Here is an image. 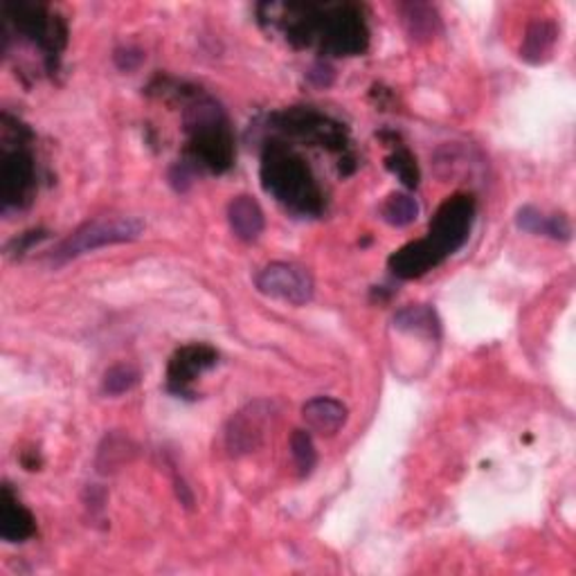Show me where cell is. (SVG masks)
<instances>
[{"instance_id":"6da1fadb","label":"cell","mask_w":576,"mask_h":576,"mask_svg":"<svg viewBox=\"0 0 576 576\" xmlns=\"http://www.w3.org/2000/svg\"><path fill=\"white\" fill-rule=\"evenodd\" d=\"M261 185L295 215L318 217L325 207L323 192L306 163L280 140H271L261 153Z\"/></svg>"},{"instance_id":"7a4b0ae2","label":"cell","mask_w":576,"mask_h":576,"mask_svg":"<svg viewBox=\"0 0 576 576\" xmlns=\"http://www.w3.org/2000/svg\"><path fill=\"white\" fill-rule=\"evenodd\" d=\"M185 131L189 135L187 153L200 167L221 174L235 161V138L226 113L209 97H196L185 111Z\"/></svg>"},{"instance_id":"3957f363","label":"cell","mask_w":576,"mask_h":576,"mask_svg":"<svg viewBox=\"0 0 576 576\" xmlns=\"http://www.w3.org/2000/svg\"><path fill=\"white\" fill-rule=\"evenodd\" d=\"M144 226L142 221L133 217H99L84 226H79L75 232H70L59 248L52 254L55 261H70L79 254H86L90 250L113 246V243H129L135 241L142 235Z\"/></svg>"},{"instance_id":"277c9868","label":"cell","mask_w":576,"mask_h":576,"mask_svg":"<svg viewBox=\"0 0 576 576\" xmlns=\"http://www.w3.org/2000/svg\"><path fill=\"white\" fill-rule=\"evenodd\" d=\"M316 43L327 55L354 57L368 50L370 32L356 6H325Z\"/></svg>"},{"instance_id":"5b68a950","label":"cell","mask_w":576,"mask_h":576,"mask_svg":"<svg viewBox=\"0 0 576 576\" xmlns=\"http://www.w3.org/2000/svg\"><path fill=\"white\" fill-rule=\"evenodd\" d=\"M476 219V200L468 194H455L446 198L435 213L428 230V241L446 259L457 252L474 228Z\"/></svg>"},{"instance_id":"8992f818","label":"cell","mask_w":576,"mask_h":576,"mask_svg":"<svg viewBox=\"0 0 576 576\" xmlns=\"http://www.w3.org/2000/svg\"><path fill=\"white\" fill-rule=\"evenodd\" d=\"M6 14L14 23L17 32L36 43L47 57H57L66 45V25L62 19L52 17L43 6L36 3H6Z\"/></svg>"},{"instance_id":"52a82bcc","label":"cell","mask_w":576,"mask_h":576,"mask_svg":"<svg viewBox=\"0 0 576 576\" xmlns=\"http://www.w3.org/2000/svg\"><path fill=\"white\" fill-rule=\"evenodd\" d=\"M273 122L282 133L306 140V142H316V144L334 149V151H340L347 146L345 129L318 111L289 109V111L278 113L273 118Z\"/></svg>"},{"instance_id":"ba28073f","label":"cell","mask_w":576,"mask_h":576,"mask_svg":"<svg viewBox=\"0 0 576 576\" xmlns=\"http://www.w3.org/2000/svg\"><path fill=\"white\" fill-rule=\"evenodd\" d=\"M275 414L273 401H252L241 407L228 424L226 431V446L228 450L239 457L248 455L259 448V444L267 437V428Z\"/></svg>"},{"instance_id":"9c48e42d","label":"cell","mask_w":576,"mask_h":576,"mask_svg":"<svg viewBox=\"0 0 576 576\" xmlns=\"http://www.w3.org/2000/svg\"><path fill=\"white\" fill-rule=\"evenodd\" d=\"M257 289L275 300L289 304H306L313 297V280L306 269L289 261H273L257 275Z\"/></svg>"},{"instance_id":"30bf717a","label":"cell","mask_w":576,"mask_h":576,"mask_svg":"<svg viewBox=\"0 0 576 576\" xmlns=\"http://www.w3.org/2000/svg\"><path fill=\"white\" fill-rule=\"evenodd\" d=\"M36 183V167L32 153L23 146H14L3 153L0 161V196L8 207H23L30 203Z\"/></svg>"},{"instance_id":"8fae6325","label":"cell","mask_w":576,"mask_h":576,"mask_svg":"<svg viewBox=\"0 0 576 576\" xmlns=\"http://www.w3.org/2000/svg\"><path fill=\"white\" fill-rule=\"evenodd\" d=\"M219 360V354L209 347V345H187L183 349H178L172 360H170V368H167V385L174 394L185 396L192 394V385L194 381L207 372L213 370Z\"/></svg>"},{"instance_id":"7c38bea8","label":"cell","mask_w":576,"mask_h":576,"mask_svg":"<svg viewBox=\"0 0 576 576\" xmlns=\"http://www.w3.org/2000/svg\"><path fill=\"white\" fill-rule=\"evenodd\" d=\"M444 261V257L433 248V243L424 237L405 243L392 257L388 259L390 271L401 280H416L426 275L428 271L437 269Z\"/></svg>"},{"instance_id":"4fadbf2b","label":"cell","mask_w":576,"mask_h":576,"mask_svg":"<svg viewBox=\"0 0 576 576\" xmlns=\"http://www.w3.org/2000/svg\"><path fill=\"white\" fill-rule=\"evenodd\" d=\"M36 532L34 515L21 504L12 487L6 485L0 491V536L8 543H23Z\"/></svg>"},{"instance_id":"5bb4252c","label":"cell","mask_w":576,"mask_h":576,"mask_svg":"<svg viewBox=\"0 0 576 576\" xmlns=\"http://www.w3.org/2000/svg\"><path fill=\"white\" fill-rule=\"evenodd\" d=\"M302 419L313 433L336 435L347 422V405L332 396H316L302 405Z\"/></svg>"},{"instance_id":"9a60e30c","label":"cell","mask_w":576,"mask_h":576,"mask_svg":"<svg viewBox=\"0 0 576 576\" xmlns=\"http://www.w3.org/2000/svg\"><path fill=\"white\" fill-rule=\"evenodd\" d=\"M228 221L237 239L241 241H257L264 232V213H261L259 203L252 196H237L228 205Z\"/></svg>"},{"instance_id":"2e32d148","label":"cell","mask_w":576,"mask_h":576,"mask_svg":"<svg viewBox=\"0 0 576 576\" xmlns=\"http://www.w3.org/2000/svg\"><path fill=\"white\" fill-rule=\"evenodd\" d=\"M515 221H518L520 230L532 232V235H547L552 239H563V241L569 239V232H572V228L563 215L547 217L541 213V209H536L532 205L518 209Z\"/></svg>"},{"instance_id":"e0dca14e","label":"cell","mask_w":576,"mask_h":576,"mask_svg":"<svg viewBox=\"0 0 576 576\" xmlns=\"http://www.w3.org/2000/svg\"><path fill=\"white\" fill-rule=\"evenodd\" d=\"M394 327L407 334H424V336H439V318L433 306L428 304H410L401 308L394 316Z\"/></svg>"},{"instance_id":"ac0fdd59","label":"cell","mask_w":576,"mask_h":576,"mask_svg":"<svg viewBox=\"0 0 576 576\" xmlns=\"http://www.w3.org/2000/svg\"><path fill=\"white\" fill-rule=\"evenodd\" d=\"M554 43H556V28L547 21H539L530 25L525 34V43L520 47V57L530 64H541L550 57Z\"/></svg>"},{"instance_id":"d6986e66","label":"cell","mask_w":576,"mask_h":576,"mask_svg":"<svg viewBox=\"0 0 576 576\" xmlns=\"http://www.w3.org/2000/svg\"><path fill=\"white\" fill-rule=\"evenodd\" d=\"M401 12H403V23L407 28V34L414 41H428L437 34L439 19L431 6L410 3V6H401Z\"/></svg>"},{"instance_id":"ffe728a7","label":"cell","mask_w":576,"mask_h":576,"mask_svg":"<svg viewBox=\"0 0 576 576\" xmlns=\"http://www.w3.org/2000/svg\"><path fill=\"white\" fill-rule=\"evenodd\" d=\"M381 217L385 224L394 226V228H405L412 221H416L419 217V205L410 194H401L394 192L385 198L383 207H381Z\"/></svg>"},{"instance_id":"44dd1931","label":"cell","mask_w":576,"mask_h":576,"mask_svg":"<svg viewBox=\"0 0 576 576\" xmlns=\"http://www.w3.org/2000/svg\"><path fill=\"white\" fill-rule=\"evenodd\" d=\"M138 383H140V370L135 368V365L120 362V365H113V368L104 374L101 390H104V394L120 396L124 392H131Z\"/></svg>"},{"instance_id":"7402d4cb","label":"cell","mask_w":576,"mask_h":576,"mask_svg":"<svg viewBox=\"0 0 576 576\" xmlns=\"http://www.w3.org/2000/svg\"><path fill=\"white\" fill-rule=\"evenodd\" d=\"M385 165H388V170H390L394 176H399V181H401L407 189H414V187L419 185L416 159H414V155H412L407 149H403V146L394 149V151L388 155Z\"/></svg>"},{"instance_id":"603a6c76","label":"cell","mask_w":576,"mask_h":576,"mask_svg":"<svg viewBox=\"0 0 576 576\" xmlns=\"http://www.w3.org/2000/svg\"><path fill=\"white\" fill-rule=\"evenodd\" d=\"M291 455L295 459V466L300 470V476L306 478L311 476V470L316 468L318 461V453L316 446H313V439L306 431H295L291 437Z\"/></svg>"}]
</instances>
